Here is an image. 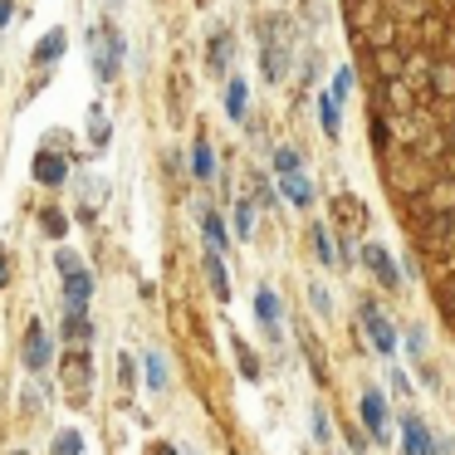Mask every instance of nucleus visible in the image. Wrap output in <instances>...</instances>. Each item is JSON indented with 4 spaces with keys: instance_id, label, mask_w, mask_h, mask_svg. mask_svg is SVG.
<instances>
[{
    "instance_id": "f257e3e1",
    "label": "nucleus",
    "mask_w": 455,
    "mask_h": 455,
    "mask_svg": "<svg viewBox=\"0 0 455 455\" xmlns=\"http://www.w3.org/2000/svg\"><path fill=\"white\" fill-rule=\"evenodd\" d=\"M84 50H89V74L103 84V89H108V84H118L123 64H128V35H123V25L113 20V15H103V20L89 25Z\"/></svg>"
},
{
    "instance_id": "f03ea898",
    "label": "nucleus",
    "mask_w": 455,
    "mask_h": 455,
    "mask_svg": "<svg viewBox=\"0 0 455 455\" xmlns=\"http://www.w3.org/2000/svg\"><path fill=\"white\" fill-rule=\"evenodd\" d=\"M30 172H35V181H40V187H64V181H69V152H64L60 128H50V138L40 142Z\"/></svg>"
},
{
    "instance_id": "7ed1b4c3",
    "label": "nucleus",
    "mask_w": 455,
    "mask_h": 455,
    "mask_svg": "<svg viewBox=\"0 0 455 455\" xmlns=\"http://www.w3.org/2000/svg\"><path fill=\"white\" fill-rule=\"evenodd\" d=\"M206 69L211 79H230V69H235V30L226 20H216L206 30Z\"/></svg>"
},
{
    "instance_id": "20e7f679",
    "label": "nucleus",
    "mask_w": 455,
    "mask_h": 455,
    "mask_svg": "<svg viewBox=\"0 0 455 455\" xmlns=\"http://www.w3.org/2000/svg\"><path fill=\"white\" fill-rule=\"evenodd\" d=\"M64 54H69V30H64V25H54V30H44L40 40H35V50H30V69H35V74H54Z\"/></svg>"
},
{
    "instance_id": "39448f33",
    "label": "nucleus",
    "mask_w": 455,
    "mask_h": 455,
    "mask_svg": "<svg viewBox=\"0 0 455 455\" xmlns=\"http://www.w3.org/2000/svg\"><path fill=\"white\" fill-rule=\"evenodd\" d=\"M357 416H363L367 435H372L377 445L392 441V416H387V396L377 392V387H367V392H363V402H357Z\"/></svg>"
},
{
    "instance_id": "423d86ee",
    "label": "nucleus",
    "mask_w": 455,
    "mask_h": 455,
    "mask_svg": "<svg viewBox=\"0 0 455 455\" xmlns=\"http://www.w3.org/2000/svg\"><path fill=\"white\" fill-rule=\"evenodd\" d=\"M357 323L367 328V338H372L377 353H392V347H396V328H392V318H387L382 308L372 304V299H363V304H357Z\"/></svg>"
},
{
    "instance_id": "0eeeda50",
    "label": "nucleus",
    "mask_w": 455,
    "mask_h": 455,
    "mask_svg": "<svg viewBox=\"0 0 455 455\" xmlns=\"http://www.w3.org/2000/svg\"><path fill=\"white\" fill-rule=\"evenodd\" d=\"M20 357H25V367H30V372H44V367L54 363V347H50V333H44V323H30V328H25Z\"/></svg>"
},
{
    "instance_id": "6e6552de",
    "label": "nucleus",
    "mask_w": 455,
    "mask_h": 455,
    "mask_svg": "<svg viewBox=\"0 0 455 455\" xmlns=\"http://www.w3.org/2000/svg\"><path fill=\"white\" fill-rule=\"evenodd\" d=\"M431 441H435V431L426 426V416L421 411H406L402 416V451L406 455H431Z\"/></svg>"
},
{
    "instance_id": "1a4fd4ad",
    "label": "nucleus",
    "mask_w": 455,
    "mask_h": 455,
    "mask_svg": "<svg viewBox=\"0 0 455 455\" xmlns=\"http://www.w3.org/2000/svg\"><path fill=\"white\" fill-rule=\"evenodd\" d=\"M89 299H93V269L64 275V314H89Z\"/></svg>"
},
{
    "instance_id": "9d476101",
    "label": "nucleus",
    "mask_w": 455,
    "mask_h": 455,
    "mask_svg": "<svg viewBox=\"0 0 455 455\" xmlns=\"http://www.w3.org/2000/svg\"><path fill=\"white\" fill-rule=\"evenodd\" d=\"M343 108L347 103L323 84V89H318V128H323V138H333V142L343 138Z\"/></svg>"
},
{
    "instance_id": "9b49d317",
    "label": "nucleus",
    "mask_w": 455,
    "mask_h": 455,
    "mask_svg": "<svg viewBox=\"0 0 455 455\" xmlns=\"http://www.w3.org/2000/svg\"><path fill=\"white\" fill-rule=\"evenodd\" d=\"M363 265L377 275V284H382V289H396V284H402V275H396L392 255H387L382 245H363Z\"/></svg>"
},
{
    "instance_id": "f8f14e48",
    "label": "nucleus",
    "mask_w": 455,
    "mask_h": 455,
    "mask_svg": "<svg viewBox=\"0 0 455 455\" xmlns=\"http://www.w3.org/2000/svg\"><path fill=\"white\" fill-rule=\"evenodd\" d=\"M89 382H93V372H89V353H84V347H74V353L64 357V387H69L74 396H84V392H89Z\"/></svg>"
},
{
    "instance_id": "ddd939ff",
    "label": "nucleus",
    "mask_w": 455,
    "mask_h": 455,
    "mask_svg": "<svg viewBox=\"0 0 455 455\" xmlns=\"http://www.w3.org/2000/svg\"><path fill=\"white\" fill-rule=\"evenodd\" d=\"M220 103H226V118L230 123H250V84L245 79H226Z\"/></svg>"
},
{
    "instance_id": "4468645a",
    "label": "nucleus",
    "mask_w": 455,
    "mask_h": 455,
    "mask_svg": "<svg viewBox=\"0 0 455 455\" xmlns=\"http://www.w3.org/2000/svg\"><path fill=\"white\" fill-rule=\"evenodd\" d=\"M279 191H284V196L294 201L299 211L314 206V181L304 177V167H299V172H284V177H279Z\"/></svg>"
},
{
    "instance_id": "2eb2a0df",
    "label": "nucleus",
    "mask_w": 455,
    "mask_h": 455,
    "mask_svg": "<svg viewBox=\"0 0 455 455\" xmlns=\"http://www.w3.org/2000/svg\"><path fill=\"white\" fill-rule=\"evenodd\" d=\"M255 314H259V323H265V333L279 338V318H284V304H279L275 289H259V294H255Z\"/></svg>"
},
{
    "instance_id": "dca6fc26",
    "label": "nucleus",
    "mask_w": 455,
    "mask_h": 455,
    "mask_svg": "<svg viewBox=\"0 0 455 455\" xmlns=\"http://www.w3.org/2000/svg\"><path fill=\"white\" fill-rule=\"evenodd\" d=\"M196 211H201V235H206V250H220V255H226L230 235H226V220H220V211H211V206H196Z\"/></svg>"
},
{
    "instance_id": "f3484780",
    "label": "nucleus",
    "mask_w": 455,
    "mask_h": 455,
    "mask_svg": "<svg viewBox=\"0 0 455 455\" xmlns=\"http://www.w3.org/2000/svg\"><path fill=\"white\" fill-rule=\"evenodd\" d=\"M206 284H211V294L226 304L230 299V275H226V259H220V250H206Z\"/></svg>"
},
{
    "instance_id": "a211bd4d",
    "label": "nucleus",
    "mask_w": 455,
    "mask_h": 455,
    "mask_svg": "<svg viewBox=\"0 0 455 455\" xmlns=\"http://www.w3.org/2000/svg\"><path fill=\"white\" fill-rule=\"evenodd\" d=\"M108 142H113V123H108V113L93 103L89 108V152H108Z\"/></svg>"
},
{
    "instance_id": "6ab92c4d",
    "label": "nucleus",
    "mask_w": 455,
    "mask_h": 455,
    "mask_svg": "<svg viewBox=\"0 0 455 455\" xmlns=\"http://www.w3.org/2000/svg\"><path fill=\"white\" fill-rule=\"evenodd\" d=\"M191 177H196V181H211V177H216V148H211L206 138L191 142Z\"/></svg>"
},
{
    "instance_id": "aec40b11",
    "label": "nucleus",
    "mask_w": 455,
    "mask_h": 455,
    "mask_svg": "<svg viewBox=\"0 0 455 455\" xmlns=\"http://www.w3.org/2000/svg\"><path fill=\"white\" fill-rule=\"evenodd\" d=\"M308 240H314L318 265H328V269H338V265H343V255H338V240L328 235V226H314V230H308Z\"/></svg>"
},
{
    "instance_id": "412c9836",
    "label": "nucleus",
    "mask_w": 455,
    "mask_h": 455,
    "mask_svg": "<svg viewBox=\"0 0 455 455\" xmlns=\"http://www.w3.org/2000/svg\"><path fill=\"white\" fill-rule=\"evenodd\" d=\"M64 343L89 347L93 343V318L89 314H69V318H64Z\"/></svg>"
},
{
    "instance_id": "4be33fe9",
    "label": "nucleus",
    "mask_w": 455,
    "mask_h": 455,
    "mask_svg": "<svg viewBox=\"0 0 455 455\" xmlns=\"http://www.w3.org/2000/svg\"><path fill=\"white\" fill-rule=\"evenodd\" d=\"M148 387L152 392H167L172 387V372H167V357L162 353H148Z\"/></svg>"
},
{
    "instance_id": "5701e85b",
    "label": "nucleus",
    "mask_w": 455,
    "mask_h": 455,
    "mask_svg": "<svg viewBox=\"0 0 455 455\" xmlns=\"http://www.w3.org/2000/svg\"><path fill=\"white\" fill-rule=\"evenodd\" d=\"M299 167H304V152H299L294 142H279L275 148V172L284 177V172H299Z\"/></svg>"
},
{
    "instance_id": "b1692460",
    "label": "nucleus",
    "mask_w": 455,
    "mask_h": 455,
    "mask_svg": "<svg viewBox=\"0 0 455 455\" xmlns=\"http://www.w3.org/2000/svg\"><path fill=\"white\" fill-rule=\"evenodd\" d=\"M255 211H259V201H250V196L235 201V235H245V240L255 235Z\"/></svg>"
},
{
    "instance_id": "393cba45",
    "label": "nucleus",
    "mask_w": 455,
    "mask_h": 455,
    "mask_svg": "<svg viewBox=\"0 0 455 455\" xmlns=\"http://www.w3.org/2000/svg\"><path fill=\"white\" fill-rule=\"evenodd\" d=\"M328 89H333L343 103L353 99V89H357V74H353V64H338V69H333V84H328Z\"/></svg>"
},
{
    "instance_id": "a878e982",
    "label": "nucleus",
    "mask_w": 455,
    "mask_h": 455,
    "mask_svg": "<svg viewBox=\"0 0 455 455\" xmlns=\"http://www.w3.org/2000/svg\"><path fill=\"white\" fill-rule=\"evenodd\" d=\"M235 357H240V377H245V382H259V372H265V367H259V357L250 353L240 338H235Z\"/></svg>"
},
{
    "instance_id": "bb28decb",
    "label": "nucleus",
    "mask_w": 455,
    "mask_h": 455,
    "mask_svg": "<svg viewBox=\"0 0 455 455\" xmlns=\"http://www.w3.org/2000/svg\"><path fill=\"white\" fill-rule=\"evenodd\" d=\"M308 421H314V441H318V445H328V441H333V421H328V411H323V406H314V411H308Z\"/></svg>"
},
{
    "instance_id": "cd10ccee",
    "label": "nucleus",
    "mask_w": 455,
    "mask_h": 455,
    "mask_svg": "<svg viewBox=\"0 0 455 455\" xmlns=\"http://www.w3.org/2000/svg\"><path fill=\"white\" fill-rule=\"evenodd\" d=\"M54 455H84L79 431H60V435H54Z\"/></svg>"
},
{
    "instance_id": "c85d7f7f",
    "label": "nucleus",
    "mask_w": 455,
    "mask_h": 455,
    "mask_svg": "<svg viewBox=\"0 0 455 455\" xmlns=\"http://www.w3.org/2000/svg\"><path fill=\"white\" fill-rule=\"evenodd\" d=\"M250 191H255V201H259V211H269L275 206V191H269V181L259 177V172H250Z\"/></svg>"
},
{
    "instance_id": "c756f323",
    "label": "nucleus",
    "mask_w": 455,
    "mask_h": 455,
    "mask_svg": "<svg viewBox=\"0 0 455 455\" xmlns=\"http://www.w3.org/2000/svg\"><path fill=\"white\" fill-rule=\"evenodd\" d=\"M308 304H314V314H333V299L323 284H308Z\"/></svg>"
},
{
    "instance_id": "7c9ffc66",
    "label": "nucleus",
    "mask_w": 455,
    "mask_h": 455,
    "mask_svg": "<svg viewBox=\"0 0 455 455\" xmlns=\"http://www.w3.org/2000/svg\"><path fill=\"white\" fill-rule=\"evenodd\" d=\"M40 226H44V235H64V230H69V220H64L60 211L50 206V211H44V216H40Z\"/></svg>"
},
{
    "instance_id": "2f4dec72",
    "label": "nucleus",
    "mask_w": 455,
    "mask_h": 455,
    "mask_svg": "<svg viewBox=\"0 0 455 455\" xmlns=\"http://www.w3.org/2000/svg\"><path fill=\"white\" fill-rule=\"evenodd\" d=\"M54 265H60V275H74V269H84L79 255H74V250H64V245L54 250Z\"/></svg>"
},
{
    "instance_id": "473e14b6",
    "label": "nucleus",
    "mask_w": 455,
    "mask_h": 455,
    "mask_svg": "<svg viewBox=\"0 0 455 455\" xmlns=\"http://www.w3.org/2000/svg\"><path fill=\"white\" fill-rule=\"evenodd\" d=\"M15 20H20V11H15V0H0V30H11Z\"/></svg>"
},
{
    "instance_id": "72a5a7b5",
    "label": "nucleus",
    "mask_w": 455,
    "mask_h": 455,
    "mask_svg": "<svg viewBox=\"0 0 455 455\" xmlns=\"http://www.w3.org/2000/svg\"><path fill=\"white\" fill-rule=\"evenodd\" d=\"M118 367H123V372H118V377H123V387H132V382H138V367H132V357H128V353L118 357Z\"/></svg>"
},
{
    "instance_id": "f704fd0d",
    "label": "nucleus",
    "mask_w": 455,
    "mask_h": 455,
    "mask_svg": "<svg viewBox=\"0 0 455 455\" xmlns=\"http://www.w3.org/2000/svg\"><path fill=\"white\" fill-rule=\"evenodd\" d=\"M392 392H396V396H411V382H406L402 367H392Z\"/></svg>"
},
{
    "instance_id": "c9c22d12",
    "label": "nucleus",
    "mask_w": 455,
    "mask_h": 455,
    "mask_svg": "<svg viewBox=\"0 0 455 455\" xmlns=\"http://www.w3.org/2000/svg\"><path fill=\"white\" fill-rule=\"evenodd\" d=\"M421 347H426V333L421 328H406V353H421Z\"/></svg>"
},
{
    "instance_id": "e433bc0d",
    "label": "nucleus",
    "mask_w": 455,
    "mask_h": 455,
    "mask_svg": "<svg viewBox=\"0 0 455 455\" xmlns=\"http://www.w3.org/2000/svg\"><path fill=\"white\" fill-rule=\"evenodd\" d=\"M431 455H455V441H451V435H435V441H431Z\"/></svg>"
},
{
    "instance_id": "4c0bfd02",
    "label": "nucleus",
    "mask_w": 455,
    "mask_h": 455,
    "mask_svg": "<svg viewBox=\"0 0 455 455\" xmlns=\"http://www.w3.org/2000/svg\"><path fill=\"white\" fill-rule=\"evenodd\" d=\"M148 455H181V451H177L172 441H152V445H148Z\"/></svg>"
},
{
    "instance_id": "58836bf2",
    "label": "nucleus",
    "mask_w": 455,
    "mask_h": 455,
    "mask_svg": "<svg viewBox=\"0 0 455 455\" xmlns=\"http://www.w3.org/2000/svg\"><path fill=\"white\" fill-rule=\"evenodd\" d=\"M421 377H426V387H431V392H441V372H435V367H421Z\"/></svg>"
},
{
    "instance_id": "ea45409f",
    "label": "nucleus",
    "mask_w": 455,
    "mask_h": 455,
    "mask_svg": "<svg viewBox=\"0 0 455 455\" xmlns=\"http://www.w3.org/2000/svg\"><path fill=\"white\" fill-rule=\"evenodd\" d=\"M11 284V265H5V245H0V289Z\"/></svg>"
},
{
    "instance_id": "a19ab883",
    "label": "nucleus",
    "mask_w": 455,
    "mask_h": 455,
    "mask_svg": "<svg viewBox=\"0 0 455 455\" xmlns=\"http://www.w3.org/2000/svg\"><path fill=\"white\" fill-rule=\"evenodd\" d=\"M196 11H206V0H196Z\"/></svg>"
},
{
    "instance_id": "79ce46f5",
    "label": "nucleus",
    "mask_w": 455,
    "mask_h": 455,
    "mask_svg": "<svg viewBox=\"0 0 455 455\" xmlns=\"http://www.w3.org/2000/svg\"><path fill=\"white\" fill-rule=\"evenodd\" d=\"M15 455H25V451H15Z\"/></svg>"
},
{
    "instance_id": "37998d69",
    "label": "nucleus",
    "mask_w": 455,
    "mask_h": 455,
    "mask_svg": "<svg viewBox=\"0 0 455 455\" xmlns=\"http://www.w3.org/2000/svg\"><path fill=\"white\" fill-rule=\"evenodd\" d=\"M157 5H162V0H157Z\"/></svg>"
}]
</instances>
